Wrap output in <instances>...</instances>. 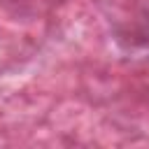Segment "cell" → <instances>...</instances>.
<instances>
[]
</instances>
